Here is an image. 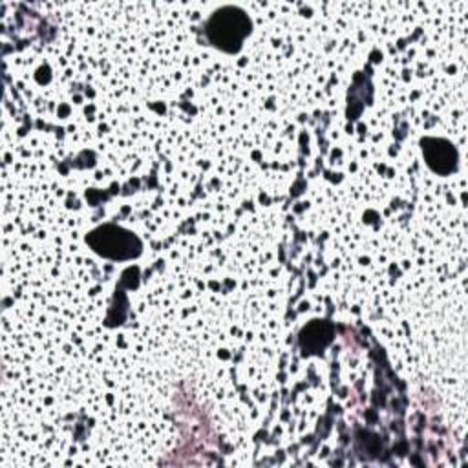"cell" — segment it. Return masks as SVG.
Segmentation results:
<instances>
[{
  "label": "cell",
  "instance_id": "obj_1",
  "mask_svg": "<svg viewBox=\"0 0 468 468\" xmlns=\"http://www.w3.org/2000/svg\"><path fill=\"white\" fill-rule=\"evenodd\" d=\"M88 241L95 252L112 260H126L141 252V241L132 232L115 225L95 229L88 236Z\"/></svg>",
  "mask_w": 468,
  "mask_h": 468
}]
</instances>
